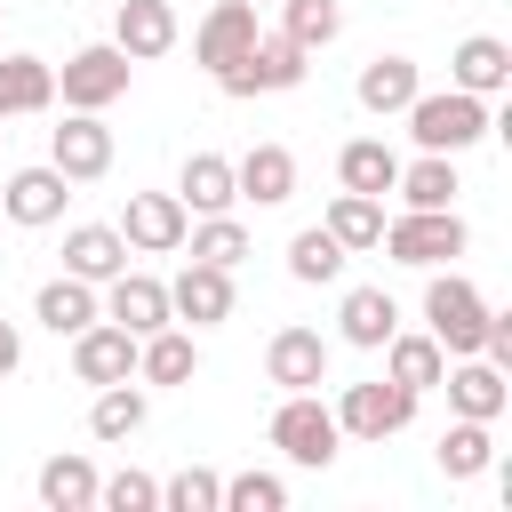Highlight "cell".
Returning <instances> with one entry per match:
<instances>
[{
  "mask_svg": "<svg viewBox=\"0 0 512 512\" xmlns=\"http://www.w3.org/2000/svg\"><path fill=\"white\" fill-rule=\"evenodd\" d=\"M176 200H184L192 216H224V208L240 200L232 160H224V152H192V160H184V176H176Z\"/></svg>",
  "mask_w": 512,
  "mask_h": 512,
  "instance_id": "obj_29",
  "label": "cell"
},
{
  "mask_svg": "<svg viewBox=\"0 0 512 512\" xmlns=\"http://www.w3.org/2000/svg\"><path fill=\"white\" fill-rule=\"evenodd\" d=\"M168 312H176V320H192V328H224V320H232V272L192 256V264L168 280Z\"/></svg>",
  "mask_w": 512,
  "mask_h": 512,
  "instance_id": "obj_12",
  "label": "cell"
},
{
  "mask_svg": "<svg viewBox=\"0 0 512 512\" xmlns=\"http://www.w3.org/2000/svg\"><path fill=\"white\" fill-rule=\"evenodd\" d=\"M256 32H264V24H256V0H216V8L200 16V32H192V64L216 80L224 64H240V56L256 48Z\"/></svg>",
  "mask_w": 512,
  "mask_h": 512,
  "instance_id": "obj_10",
  "label": "cell"
},
{
  "mask_svg": "<svg viewBox=\"0 0 512 512\" xmlns=\"http://www.w3.org/2000/svg\"><path fill=\"white\" fill-rule=\"evenodd\" d=\"M392 192H400V208H456V152H416V160H400V176H392Z\"/></svg>",
  "mask_w": 512,
  "mask_h": 512,
  "instance_id": "obj_27",
  "label": "cell"
},
{
  "mask_svg": "<svg viewBox=\"0 0 512 512\" xmlns=\"http://www.w3.org/2000/svg\"><path fill=\"white\" fill-rule=\"evenodd\" d=\"M200 376V344L168 320V328H152V336H136V384H192Z\"/></svg>",
  "mask_w": 512,
  "mask_h": 512,
  "instance_id": "obj_22",
  "label": "cell"
},
{
  "mask_svg": "<svg viewBox=\"0 0 512 512\" xmlns=\"http://www.w3.org/2000/svg\"><path fill=\"white\" fill-rule=\"evenodd\" d=\"M48 168H56L64 184L112 176V128H104V112H64V120L48 128Z\"/></svg>",
  "mask_w": 512,
  "mask_h": 512,
  "instance_id": "obj_8",
  "label": "cell"
},
{
  "mask_svg": "<svg viewBox=\"0 0 512 512\" xmlns=\"http://www.w3.org/2000/svg\"><path fill=\"white\" fill-rule=\"evenodd\" d=\"M96 504L104 512H160V480L152 472H112V480H96Z\"/></svg>",
  "mask_w": 512,
  "mask_h": 512,
  "instance_id": "obj_39",
  "label": "cell"
},
{
  "mask_svg": "<svg viewBox=\"0 0 512 512\" xmlns=\"http://www.w3.org/2000/svg\"><path fill=\"white\" fill-rule=\"evenodd\" d=\"M448 88H472V96H504L512 88V48L496 32H464L456 56H448Z\"/></svg>",
  "mask_w": 512,
  "mask_h": 512,
  "instance_id": "obj_18",
  "label": "cell"
},
{
  "mask_svg": "<svg viewBox=\"0 0 512 512\" xmlns=\"http://www.w3.org/2000/svg\"><path fill=\"white\" fill-rule=\"evenodd\" d=\"M104 320H120L128 336L168 328V320H176V312H168V280H152V272H112V280H104Z\"/></svg>",
  "mask_w": 512,
  "mask_h": 512,
  "instance_id": "obj_14",
  "label": "cell"
},
{
  "mask_svg": "<svg viewBox=\"0 0 512 512\" xmlns=\"http://www.w3.org/2000/svg\"><path fill=\"white\" fill-rule=\"evenodd\" d=\"M112 48H120L128 64L168 56V48H176V8H168V0H120V8H112Z\"/></svg>",
  "mask_w": 512,
  "mask_h": 512,
  "instance_id": "obj_16",
  "label": "cell"
},
{
  "mask_svg": "<svg viewBox=\"0 0 512 512\" xmlns=\"http://www.w3.org/2000/svg\"><path fill=\"white\" fill-rule=\"evenodd\" d=\"M320 224L336 232V248H344V256H368V248L384 240V200H368V192H336Z\"/></svg>",
  "mask_w": 512,
  "mask_h": 512,
  "instance_id": "obj_32",
  "label": "cell"
},
{
  "mask_svg": "<svg viewBox=\"0 0 512 512\" xmlns=\"http://www.w3.org/2000/svg\"><path fill=\"white\" fill-rule=\"evenodd\" d=\"M184 248H192L200 264H224V272H232V264L248 256V224H240L232 208H224V216H200V224H184Z\"/></svg>",
  "mask_w": 512,
  "mask_h": 512,
  "instance_id": "obj_34",
  "label": "cell"
},
{
  "mask_svg": "<svg viewBox=\"0 0 512 512\" xmlns=\"http://www.w3.org/2000/svg\"><path fill=\"white\" fill-rule=\"evenodd\" d=\"M232 184H240V200L280 208V200H296V152H288V144H248V152L232 160Z\"/></svg>",
  "mask_w": 512,
  "mask_h": 512,
  "instance_id": "obj_19",
  "label": "cell"
},
{
  "mask_svg": "<svg viewBox=\"0 0 512 512\" xmlns=\"http://www.w3.org/2000/svg\"><path fill=\"white\" fill-rule=\"evenodd\" d=\"M400 120H408L416 152H472V144L496 128L488 96H472V88H416Z\"/></svg>",
  "mask_w": 512,
  "mask_h": 512,
  "instance_id": "obj_1",
  "label": "cell"
},
{
  "mask_svg": "<svg viewBox=\"0 0 512 512\" xmlns=\"http://www.w3.org/2000/svg\"><path fill=\"white\" fill-rule=\"evenodd\" d=\"M160 504H168V512H224V472L184 464L176 480H160Z\"/></svg>",
  "mask_w": 512,
  "mask_h": 512,
  "instance_id": "obj_37",
  "label": "cell"
},
{
  "mask_svg": "<svg viewBox=\"0 0 512 512\" xmlns=\"http://www.w3.org/2000/svg\"><path fill=\"white\" fill-rule=\"evenodd\" d=\"M104 312V296H96V280H72V272H56V280H40V296H32V320L48 328V336H80L88 320Z\"/></svg>",
  "mask_w": 512,
  "mask_h": 512,
  "instance_id": "obj_21",
  "label": "cell"
},
{
  "mask_svg": "<svg viewBox=\"0 0 512 512\" xmlns=\"http://www.w3.org/2000/svg\"><path fill=\"white\" fill-rule=\"evenodd\" d=\"M304 72H312V48H296L288 32H256V48L240 64H224L216 88L224 96H288V88H304Z\"/></svg>",
  "mask_w": 512,
  "mask_h": 512,
  "instance_id": "obj_4",
  "label": "cell"
},
{
  "mask_svg": "<svg viewBox=\"0 0 512 512\" xmlns=\"http://www.w3.org/2000/svg\"><path fill=\"white\" fill-rule=\"evenodd\" d=\"M424 328L440 336V352H448V360H456V352H480L488 296H480L464 272H440V264H432V280H424Z\"/></svg>",
  "mask_w": 512,
  "mask_h": 512,
  "instance_id": "obj_5",
  "label": "cell"
},
{
  "mask_svg": "<svg viewBox=\"0 0 512 512\" xmlns=\"http://www.w3.org/2000/svg\"><path fill=\"white\" fill-rule=\"evenodd\" d=\"M376 352H384V376H392V384H408L416 400L448 376V352H440V336H432V328H416V336H408V328H392Z\"/></svg>",
  "mask_w": 512,
  "mask_h": 512,
  "instance_id": "obj_20",
  "label": "cell"
},
{
  "mask_svg": "<svg viewBox=\"0 0 512 512\" xmlns=\"http://www.w3.org/2000/svg\"><path fill=\"white\" fill-rule=\"evenodd\" d=\"M392 264H416V272H432V264H456L464 248H472V224L456 216V208H400V216H384V240H376Z\"/></svg>",
  "mask_w": 512,
  "mask_h": 512,
  "instance_id": "obj_2",
  "label": "cell"
},
{
  "mask_svg": "<svg viewBox=\"0 0 512 512\" xmlns=\"http://www.w3.org/2000/svg\"><path fill=\"white\" fill-rule=\"evenodd\" d=\"M408 424H416V392L392 384V376L344 384V400H336V432H344V440H392V432H408Z\"/></svg>",
  "mask_w": 512,
  "mask_h": 512,
  "instance_id": "obj_7",
  "label": "cell"
},
{
  "mask_svg": "<svg viewBox=\"0 0 512 512\" xmlns=\"http://www.w3.org/2000/svg\"><path fill=\"white\" fill-rule=\"evenodd\" d=\"M64 200H72V184L40 160V168H16L8 184H0V208H8V224H24V232H40V224H56L64 216Z\"/></svg>",
  "mask_w": 512,
  "mask_h": 512,
  "instance_id": "obj_17",
  "label": "cell"
},
{
  "mask_svg": "<svg viewBox=\"0 0 512 512\" xmlns=\"http://www.w3.org/2000/svg\"><path fill=\"white\" fill-rule=\"evenodd\" d=\"M264 376H272L280 392H320V384H328V336H320V328H272Z\"/></svg>",
  "mask_w": 512,
  "mask_h": 512,
  "instance_id": "obj_11",
  "label": "cell"
},
{
  "mask_svg": "<svg viewBox=\"0 0 512 512\" xmlns=\"http://www.w3.org/2000/svg\"><path fill=\"white\" fill-rule=\"evenodd\" d=\"M144 416H152V384H136V376L96 384V400H88V432H96V440H136Z\"/></svg>",
  "mask_w": 512,
  "mask_h": 512,
  "instance_id": "obj_24",
  "label": "cell"
},
{
  "mask_svg": "<svg viewBox=\"0 0 512 512\" xmlns=\"http://www.w3.org/2000/svg\"><path fill=\"white\" fill-rule=\"evenodd\" d=\"M432 456H440V472H448V480H480V472L496 464V424L456 416V424L440 432V448H432Z\"/></svg>",
  "mask_w": 512,
  "mask_h": 512,
  "instance_id": "obj_31",
  "label": "cell"
},
{
  "mask_svg": "<svg viewBox=\"0 0 512 512\" xmlns=\"http://www.w3.org/2000/svg\"><path fill=\"white\" fill-rule=\"evenodd\" d=\"M32 488H40L48 512H96V464L88 456H48Z\"/></svg>",
  "mask_w": 512,
  "mask_h": 512,
  "instance_id": "obj_33",
  "label": "cell"
},
{
  "mask_svg": "<svg viewBox=\"0 0 512 512\" xmlns=\"http://www.w3.org/2000/svg\"><path fill=\"white\" fill-rule=\"evenodd\" d=\"M64 272L72 280H112V272H128V240H120V224H72L64 232Z\"/></svg>",
  "mask_w": 512,
  "mask_h": 512,
  "instance_id": "obj_23",
  "label": "cell"
},
{
  "mask_svg": "<svg viewBox=\"0 0 512 512\" xmlns=\"http://www.w3.org/2000/svg\"><path fill=\"white\" fill-rule=\"evenodd\" d=\"M48 104H56V64H48V56H8V48H0V120L48 112Z\"/></svg>",
  "mask_w": 512,
  "mask_h": 512,
  "instance_id": "obj_25",
  "label": "cell"
},
{
  "mask_svg": "<svg viewBox=\"0 0 512 512\" xmlns=\"http://www.w3.org/2000/svg\"><path fill=\"white\" fill-rule=\"evenodd\" d=\"M224 512H288V480L280 472H232L224 480Z\"/></svg>",
  "mask_w": 512,
  "mask_h": 512,
  "instance_id": "obj_38",
  "label": "cell"
},
{
  "mask_svg": "<svg viewBox=\"0 0 512 512\" xmlns=\"http://www.w3.org/2000/svg\"><path fill=\"white\" fill-rule=\"evenodd\" d=\"M128 56L112 48V40H88V48H72L64 56V72H56V96H64V112H104V104H120L128 96Z\"/></svg>",
  "mask_w": 512,
  "mask_h": 512,
  "instance_id": "obj_6",
  "label": "cell"
},
{
  "mask_svg": "<svg viewBox=\"0 0 512 512\" xmlns=\"http://www.w3.org/2000/svg\"><path fill=\"white\" fill-rule=\"evenodd\" d=\"M336 272H344V248H336V232H328V224H304V232L288 240V280L320 288V280H336Z\"/></svg>",
  "mask_w": 512,
  "mask_h": 512,
  "instance_id": "obj_35",
  "label": "cell"
},
{
  "mask_svg": "<svg viewBox=\"0 0 512 512\" xmlns=\"http://www.w3.org/2000/svg\"><path fill=\"white\" fill-rule=\"evenodd\" d=\"M72 376H80V384H120V376H136V336L96 312V320L72 336Z\"/></svg>",
  "mask_w": 512,
  "mask_h": 512,
  "instance_id": "obj_13",
  "label": "cell"
},
{
  "mask_svg": "<svg viewBox=\"0 0 512 512\" xmlns=\"http://www.w3.org/2000/svg\"><path fill=\"white\" fill-rule=\"evenodd\" d=\"M0 136H8V128H0Z\"/></svg>",
  "mask_w": 512,
  "mask_h": 512,
  "instance_id": "obj_42",
  "label": "cell"
},
{
  "mask_svg": "<svg viewBox=\"0 0 512 512\" xmlns=\"http://www.w3.org/2000/svg\"><path fill=\"white\" fill-rule=\"evenodd\" d=\"M24 368V336H16V320H0V376H16Z\"/></svg>",
  "mask_w": 512,
  "mask_h": 512,
  "instance_id": "obj_40",
  "label": "cell"
},
{
  "mask_svg": "<svg viewBox=\"0 0 512 512\" xmlns=\"http://www.w3.org/2000/svg\"><path fill=\"white\" fill-rule=\"evenodd\" d=\"M440 384H448V408H456V416H480V424H496V416L512 408V384H504V368H488L480 352H456Z\"/></svg>",
  "mask_w": 512,
  "mask_h": 512,
  "instance_id": "obj_15",
  "label": "cell"
},
{
  "mask_svg": "<svg viewBox=\"0 0 512 512\" xmlns=\"http://www.w3.org/2000/svg\"><path fill=\"white\" fill-rule=\"evenodd\" d=\"M272 448H280L288 464H304V472H328L336 448H344L336 408H328L320 392H280V408H272Z\"/></svg>",
  "mask_w": 512,
  "mask_h": 512,
  "instance_id": "obj_3",
  "label": "cell"
},
{
  "mask_svg": "<svg viewBox=\"0 0 512 512\" xmlns=\"http://www.w3.org/2000/svg\"><path fill=\"white\" fill-rule=\"evenodd\" d=\"M280 32H288L296 48H328V40L344 32V8H336V0H280Z\"/></svg>",
  "mask_w": 512,
  "mask_h": 512,
  "instance_id": "obj_36",
  "label": "cell"
},
{
  "mask_svg": "<svg viewBox=\"0 0 512 512\" xmlns=\"http://www.w3.org/2000/svg\"><path fill=\"white\" fill-rule=\"evenodd\" d=\"M392 176H400V152H392L384 136H352V144L336 152V184H344V192L384 200V192H392Z\"/></svg>",
  "mask_w": 512,
  "mask_h": 512,
  "instance_id": "obj_28",
  "label": "cell"
},
{
  "mask_svg": "<svg viewBox=\"0 0 512 512\" xmlns=\"http://www.w3.org/2000/svg\"><path fill=\"white\" fill-rule=\"evenodd\" d=\"M272 8H280V0H272Z\"/></svg>",
  "mask_w": 512,
  "mask_h": 512,
  "instance_id": "obj_41",
  "label": "cell"
},
{
  "mask_svg": "<svg viewBox=\"0 0 512 512\" xmlns=\"http://www.w3.org/2000/svg\"><path fill=\"white\" fill-rule=\"evenodd\" d=\"M424 80H416V56H368L360 64V80H352V96H360V112H408V96H416Z\"/></svg>",
  "mask_w": 512,
  "mask_h": 512,
  "instance_id": "obj_26",
  "label": "cell"
},
{
  "mask_svg": "<svg viewBox=\"0 0 512 512\" xmlns=\"http://www.w3.org/2000/svg\"><path fill=\"white\" fill-rule=\"evenodd\" d=\"M400 328V304L384 296V288H344V312H336V336L352 344V352H376L384 336Z\"/></svg>",
  "mask_w": 512,
  "mask_h": 512,
  "instance_id": "obj_30",
  "label": "cell"
},
{
  "mask_svg": "<svg viewBox=\"0 0 512 512\" xmlns=\"http://www.w3.org/2000/svg\"><path fill=\"white\" fill-rule=\"evenodd\" d=\"M184 224H192V208L176 192H128V208H120L128 256H176L184 248Z\"/></svg>",
  "mask_w": 512,
  "mask_h": 512,
  "instance_id": "obj_9",
  "label": "cell"
}]
</instances>
